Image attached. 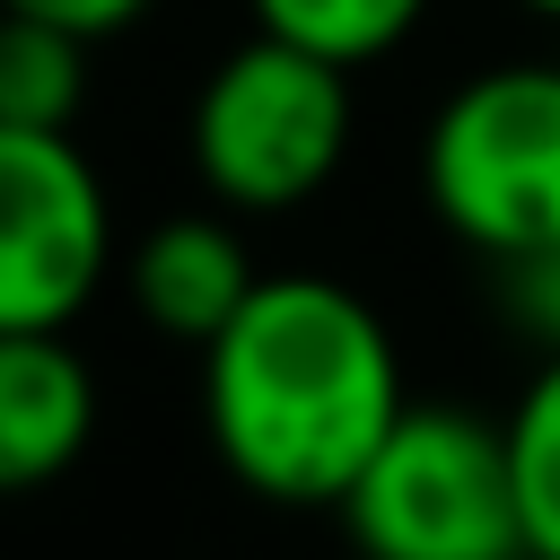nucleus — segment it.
Returning <instances> with one entry per match:
<instances>
[{"label": "nucleus", "instance_id": "nucleus-1", "mask_svg": "<svg viewBox=\"0 0 560 560\" xmlns=\"http://www.w3.org/2000/svg\"><path fill=\"white\" fill-rule=\"evenodd\" d=\"M402 402L411 394L385 315L324 271L254 280L228 332L201 341L210 455L262 508H341Z\"/></svg>", "mask_w": 560, "mask_h": 560}, {"label": "nucleus", "instance_id": "nucleus-12", "mask_svg": "<svg viewBox=\"0 0 560 560\" xmlns=\"http://www.w3.org/2000/svg\"><path fill=\"white\" fill-rule=\"evenodd\" d=\"M0 9H26V18H52V26H70V35H88V44H105V35H122V26H140L158 0H0Z\"/></svg>", "mask_w": 560, "mask_h": 560}, {"label": "nucleus", "instance_id": "nucleus-8", "mask_svg": "<svg viewBox=\"0 0 560 560\" xmlns=\"http://www.w3.org/2000/svg\"><path fill=\"white\" fill-rule=\"evenodd\" d=\"M88 105V35L0 9V122H35V131H70Z\"/></svg>", "mask_w": 560, "mask_h": 560}, {"label": "nucleus", "instance_id": "nucleus-10", "mask_svg": "<svg viewBox=\"0 0 560 560\" xmlns=\"http://www.w3.org/2000/svg\"><path fill=\"white\" fill-rule=\"evenodd\" d=\"M245 18L262 35H289V44L324 52V61H341V70H368L402 35H420L429 0H245Z\"/></svg>", "mask_w": 560, "mask_h": 560}, {"label": "nucleus", "instance_id": "nucleus-3", "mask_svg": "<svg viewBox=\"0 0 560 560\" xmlns=\"http://www.w3.org/2000/svg\"><path fill=\"white\" fill-rule=\"evenodd\" d=\"M420 192L490 262L560 245V61H490L420 131Z\"/></svg>", "mask_w": 560, "mask_h": 560}, {"label": "nucleus", "instance_id": "nucleus-13", "mask_svg": "<svg viewBox=\"0 0 560 560\" xmlns=\"http://www.w3.org/2000/svg\"><path fill=\"white\" fill-rule=\"evenodd\" d=\"M525 18H542V26H560V0H516Z\"/></svg>", "mask_w": 560, "mask_h": 560}, {"label": "nucleus", "instance_id": "nucleus-4", "mask_svg": "<svg viewBox=\"0 0 560 560\" xmlns=\"http://www.w3.org/2000/svg\"><path fill=\"white\" fill-rule=\"evenodd\" d=\"M359 560H525L508 420L464 402H402L341 499Z\"/></svg>", "mask_w": 560, "mask_h": 560}, {"label": "nucleus", "instance_id": "nucleus-9", "mask_svg": "<svg viewBox=\"0 0 560 560\" xmlns=\"http://www.w3.org/2000/svg\"><path fill=\"white\" fill-rule=\"evenodd\" d=\"M508 472H516L525 560H560V350H542V368L508 402Z\"/></svg>", "mask_w": 560, "mask_h": 560}, {"label": "nucleus", "instance_id": "nucleus-7", "mask_svg": "<svg viewBox=\"0 0 560 560\" xmlns=\"http://www.w3.org/2000/svg\"><path fill=\"white\" fill-rule=\"evenodd\" d=\"M131 306L166 332V341H219L228 332V315L254 298V254H245V236L219 219V210H175V219H158L140 245H131Z\"/></svg>", "mask_w": 560, "mask_h": 560}, {"label": "nucleus", "instance_id": "nucleus-2", "mask_svg": "<svg viewBox=\"0 0 560 560\" xmlns=\"http://www.w3.org/2000/svg\"><path fill=\"white\" fill-rule=\"evenodd\" d=\"M184 158L219 210L271 219V210L315 201L350 158V70L254 26L192 88Z\"/></svg>", "mask_w": 560, "mask_h": 560}, {"label": "nucleus", "instance_id": "nucleus-5", "mask_svg": "<svg viewBox=\"0 0 560 560\" xmlns=\"http://www.w3.org/2000/svg\"><path fill=\"white\" fill-rule=\"evenodd\" d=\"M114 271V201L70 131L0 122V332H70Z\"/></svg>", "mask_w": 560, "mask_h": 560}, {"label": "nucleus", "instance_id": "nucleus-6", "mask_svg": "<svg viewBox=\"0 0 560 560\" xmlns=\"http://www.w3.org/2000/svg\"><path fill=\"white\" fill-rule=\"evenodd\" d=\"M96 438V376L70 332H0V499L61 481Z\"/></svg>", "mask_w": 560, "mask_h": 560}, {"label": "nucleus", "instance_id": "nucleus-11", "mask_svg": "<svg viewBox=\"0 0 560 560\" xmlns=\"http://www.w3.org/2000/svg\"><path fill=\"white\" fill-rule=\"evenodd\" d=\"M499 271H508V315H516L542 350H560V245L516 254V262H499Z\"/></svg>", "mask_w": 560, "mask_h": 560}]
</instances>
